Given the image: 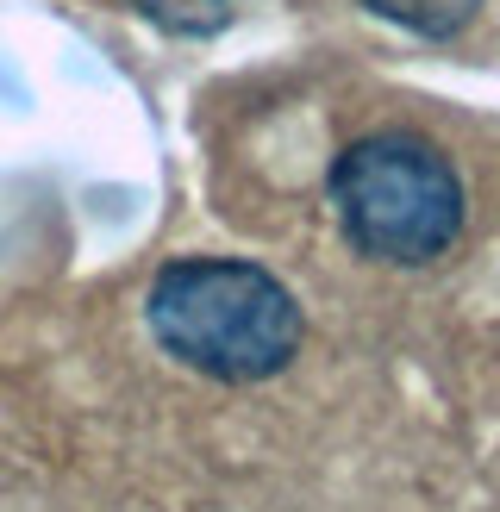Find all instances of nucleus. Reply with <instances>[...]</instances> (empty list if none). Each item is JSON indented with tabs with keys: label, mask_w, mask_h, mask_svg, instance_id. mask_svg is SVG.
<instances>
[{
	"label": "nucleus",
	"mask_w": 500,
	"mask_h": 512,
	"mask_svg": "<svg viewBox=\"0 0 500 512\" xmlns=\"http://www.w3.org/2000/svg\"><path fill=\"white\" fill-rule=\"evenodd\" d=\"M144 325L194 375L269 381L300 356V306L257 263L238 256H182L150 281Z\"/></svg>",
	"instance_id": "f257e3e1"
},
{
	"label": "nucleus",
	"mask_w": 500,
	"mask_h": 512,
	"mask_svg": "<svg viewBox=\"0 0 500 512\" xmlns=\"http://www.w3.org/2000/svg\"><path fill=\"white\" fill-rule=\"evenodd\" d=\"M332 213L369 263L425 269L463 232V182L438 144L413 132H369L332 163Z\"/></svg>",
	"instance_id": "f03ea898"
},
{
	"label": "nucleus",
	"mask_w": 500,
	"mask_h": 512,
	"mask_svg": "<svg viewBox=\"0 0 500 512\" xmlns=\"http://www.w3.org/2000/svg\"><path fill=\"white\" fill-rule=\"evenodd\" d=\"M357 7H369L375 19H388L413 38H457L482 13V0H357Z\"/></svg>",
	"instance_id": "7ed1b4c3"
},
{
	"label": "nucleus",
	"mask_w": 500,
	"mask_h": 512,
	"mask_svg": "<svg viewBox=\"0 0 500 512\" xmlns=\"http://www.w3.org/2000/svg\"><path fill=\"white\" fill-rule=\"evenodd\" d=\"M132 13H144L150 25H163L175 38H213L232 19V0H125Z\"/></svg>",
	"instance_id": "20e7f679"
}]
</instances>
